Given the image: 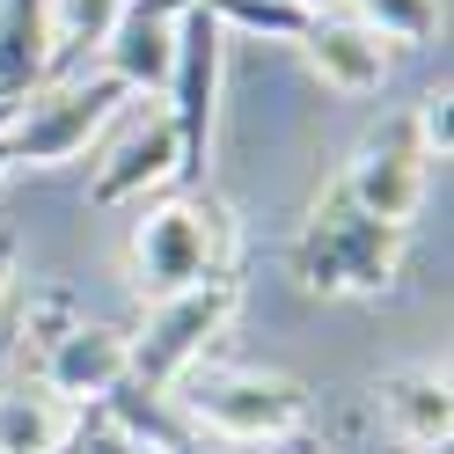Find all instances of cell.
<instances>
[{
    "label": "cell",
    "instance_id": "cell-11",
    "mask_svg": "<svg viewBox=\"0 0 454 454\" xmlns=\"http://www.w3.org/2000/svg\"><path fill=\"white\" fill-rule=\"evenodd\" d=\"M81 425H89V411L59 403L44 381L0 395V454H51V447H67Z\"/></svg>",
    "mask_w": 454,
    "mask_h": 454
},
{
    "label": "cell",
    "instance_id": "cell-17",
    "mask_svg": "<svg viewBox=\"0 0 454 454\" xmlns=\"http://www.w3.org/2000/svg\"><path fill=\"white\" fill-rule=\"evenodd\" d=\"M15 345H22V278L0 286V366L15 359Z\"/></svg>",
    "mask_w": 454,
    "mask_h": 454
},
{
    "label": "cell",
    "instance_id": "cell-4",
    "mask_svg": "<svg viewBox=\"0 0 454 454\" xmlns=\"http://www.w3.org/2000/svg\"><path fill=\"white\" fill-rule=\"evenodd\" d=\"M235 301H242L235 278H206V286H191V294L154 301V308H147V330L125 337V381L168 395L198 359L213 352V337L235 323Z\"/></svg>",
    "mask_w": 454,
    "mask_h": 454
},
{
    "label": "cell",
    "instance_id": "cell-1",
    "mask_svg": "<svg viewBox=\"0 0 454 454\" xmlns=\"http://www.w3.org/2000/svg\"><path fill=\"white\" fill-rule=\"evenodd\" d=\"M235 271V206L213 191H184V198H161L132 220V242H125V278L139 301H168V294H191L206 278Z\"/></svg>",
    "mask_w": 454,
    "mask_h": 454
},
{
    "label": "cell",
    "instance_id": "cell-14",
    "mask_svg": "<svg viewBox=\"0 0 454 454\" xmlns=\"http://www.w3.org/2000/svg\"><path fill=\"white\" fill-rule=\"evenodd\" d=\"M118 8L125 0H44V22H51V67H44V81H67L89 51H103Z\"/></svg>",
    "mask_w": 454,
    "mask_h": 454
},
{
    "label": "cell",
    "instance_id": "cell-7",
    "mask_svg": "<svg viewBox=\"0 0 454 454\" xmlns=\"http://www.w3.org/2000/svg\"><path fill=\"white\" fill-rule=\"evenodd\" d=\"M425 176H433V154H425V139H418V118L395 110V118H381L359 139V154H352V168L337 184L352 191L359 213H374L388 227H411L418 198H425Z\"/></svg>",
    "mask_w": 454,
    "mask_h": 454
},
{
    "label": "cell",
    "instance_id": "cell-15",
    "mask_svg": "<svg viewBox=\"0 0 454 454\" xmlns=\"http://www.w3.org/2000/svg\"><path fill=\"white\" fill-rule=\"evenodd\" d=\"M352 15L381 44H403V51H418V44L440 37V0H352Z\"/></svg>",
    "mask_w": 454,
    "mask_h": 454
},
{
    "label": "cell",
    "instance_id": "cell-16",
    "mask_svg": "<svg viewBox=\"0 0 454 454\" xmlns=\"http://www.w3.org/2000/svg\"><path fill=\"white\" fill-rule=\"evenodd\" d=\"M411 118H418L425 154H433V161H447V147H454V96H447V89H433V96L411 110Z\"/></svg>",
    "mask_w": 454,
    "mask_h": 454
},
{
    "label": "cell",
    "instance_id": "cell-3",
    "mask_svg": "<svg viewBox=\"0 0 454 454\" xmlns=\"http://www.w3.org/2000/svg\"><path fill=\"white\" fill-rule=\"evenodd\" d=\"M125 110V89L110 74H67V81H37L22 96L15 125H8V161H30V168H59L74 154H89L103 125Z\"/></svg>",
    "mask_w": 454,
    "mask_h": 454
},
{
    "label": "cell",
    "instance_id": "cell-10",
    "mask_svg": "<svg viewBox=\"0 0 454 454\" xmlns=\"http://www.w3.org/2000/svg\"><path fill=\"white\" fill-rule=\"evenodd\" d=\"M301 51H308V67H316V81L337 89V96H374L388 81V44L366 30L359 15H345V8L308 15L301 22Z\"/></svg>",
    "mask_w": 454,
    "mask_h": 454
},
{
    "label": "cell",
    "instance_id": "cell-13",
    "mask_svg": "<svg viewBox=\"0 0 454 454\" xmlns=\"http://www.w3.org/2000/svg\"><path fill=\"white\" fill-rule=\"evenodd\" d=\"M51 67L44 0H0V96H30Z\"/></svg>",
    "mask_w": 454,
    "mask_h": 454
},
{
    "label": "cell",
    "instance_id": "cell-21",
    "mask_svg": "<svg viewBox=\"0 0 454 454\" xmlns=\"http://www.w3.org/2000/svg\"><path fill=\"white\" fill-rule=\"evenodd\" d=\"M8 168H15V161H8V147H0V176H8Z\"/></svg>",
    "mask_w": 454,
    "mask_h": 454
},
{
    "label": "cell",
    "instance_id": "cell-6",
    "mask_svg": "<svg viewBox=\"0 0 454 454\" xmlns=\"http://www.w3.org/2000/svg\"><path fill=\"white\" fill-rule=\"evenodd\" d=\"M220 59H227V30L213 8H191L176 15V67H168V89L161 110L176 125V147H184V184L206 176V154H213V118H220Z\"/></svg>",
    "mask_w": 454,
    "mask_h": 454
},
{
    "label": "cell",
    "instance_id": "cell-9",
    "mask_svg": "<svg viewBox=\"0 0 454 454\" xmlns=\"http://www.w3.org/2000/svg\"><path fill=\"white\" fill-rule=\"evenodd\" d=\"M37 381L59 395V403H74V411H103V395L125 381V330H110V323H74V330H59V337L44 345Z\"/></svg>",
    "mask_w": 454,
    "mask_h": 454
},
{
    "label": "cell",
    "instance_id": "cell-18",
    "mask_svg": "<svg viewBox=\"0 0 454 454\" xmlns=\"http://www.w3.org/2000/svg\"><path fill=\"white\" fill-rule=\"evenodd\" d=\"M264 454H330V447H323V433H308V425H294V433L264 440Z\"/></svg>",
    "mask_w": 454,
    "mask_h": 454
},
{
    "label": "cell",
    "instance_id": "cell-5",
    "mask_svg": "<svg viewBox=\"0 0 454 454\" xmlns=\"http://www.w3.org/2000/svg\"><path fill=\"white\" fill-rule=\"evenodd\" d=\"M168 395H176V411L198 425V433L249 440V447L308 425V388L286 381V374H249V366H227V374H198L191 366Z\"/></svg>",
    "mask_w": 454,
    "mask_h": 454
},
{
    "label": "cell",
    "instance_id": "cell-8",
    "mask_svg": "<svg viewBox=\"0 0 454 454\" xmlns=\"http://www.w3.org/2000/svg\"><path fill=\"white\" fill-rule=\"evenodd\" d=\"M161 184H184V147H176L168 110H147V118H132V125L103 147L89 198H96V206H132V198H147V191H161Z\"/></svg>",
    "mask_w": 454,
    "mask_h": 454
},
{
    "label": "cell",
    "instance_id": "cell-2",
    "mask_svg": "<svg viewBox=\"0 0 454 454\" xmlns=\"http://www.w3.org/2000/svg\"><path fill=\"white\" fill-rule=\"evenodd\" d=\"M403 235L411 227L359 213L352 191L330 184L316 198V213H308L301 242H294V271L308 294H388L395 271H403Z\"/></svg>",
    "mask_w": 454,
    "mask_h": 454
},
{
    "label": "cell",
    "instance_id": "cell-22",
    "mask_svg": "<svg viewBox=\"0 0 454 454\" xmlns=\"http://www.w3.org/2000/svg\"><path fill=\"white\" fill-rule=\"evenodd\" d=\"M132 454H147V447H132Z\"/></svg>",
    "mask_w": 454,
    "mask_h": 454
},
{
    "label": "cell",
    "instance_id": "cell-20",
    "mask_svg": "<svg viewBox=\"0 0 454 454\" xmlns=\"http://www.w3.org/2000/svg\"><path fill=\"white\" fill-rule=\"evenodd\" d=\"M51 454H81V433H74V440H67V447H51Z\"/></svg>",
    "mask_w": 454,
    "mask_h": 454
},
{
    "label": "cell",
    "instance_id": "cell-19",
    "mask_svg": "<svg viewBox=\"0 0 454 454\" xmlns=\"http://www.w3.org/2000/svg\"><path fill=\"white\" fill-rule=\"evenodd\" d=\"M227 454H264V447H249V440H227Z\"/></svg>",
    "mask_w": 454,
    "mask_h": 454
},
{
    "label": "cell",
    "instance_id": "cell-12",
    "mask_svg": "<svg viewBox=\"0 0 454 454\" xmlns=\"http://www.w3.org/2000/svg\"><path fill=\"white\" fill-rule=\"evenodd\" d=\"M381 411L395 425V440L411 447H447V374L440 366H403V374L381 381Z\"/></svg>",
    "mask_w": 454,
    "mask_h": 454
}]
</instances>
